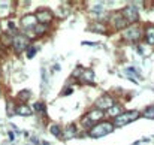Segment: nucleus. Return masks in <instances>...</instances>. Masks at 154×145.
Returning a JSON list of instances; mask_svg holds the SVG:
<instances>
[{
	"label": "nucleus",
	"mask_w": 154,
	"mask_h": 145,
	"mask_svg": "<svg viewBox=\"0 0 154 145\" xmlns=\"http://www.w3.org/2000/svg\"><path fill=\"white\" fill-rule=\"evenodd\" d=\"M33 109H35L36 112H45V105L41 103V102H36V103L33 105Z\"/></svg>",
	"instance_id": "6ab92c4d"
},
{
	"label": "nucleus",
	"mask_w": 154,
	"mask_h": 145,
	"mask_svg": "<svg viewBox=\"0 0 154 145\" xmlns=\"http://www.w3.org/2000/svg\"><path fill=\"white\" fill-rule=\"evenodd\" d=\"M29 96H30V91H29V90H27V91L24 90V91H21V93L18 94V97H29Z\"/></svg>",
	"instance_id": "393cba45"
},
{
	"label": "nucleus",
	"mask_w": 154,
	"mask_h": 145,
	"mask_svg": "<svg viewBox=\"0 0 154 145\" xmlns=\"http://www.w3.org/2000/svg\"><path fill=\"white\" fill-rule=\"evenodd\" d=\"M75 133H76V127H75L73 124L67 126L66 130H64V139H70V138H73Z\"/></svg>",
	"instance_id": "2eb2a0df"
},
{
	"label": "nucleus",
	"mask_w": 154,
	"mask_h": 145,
	"mask_svg": "<svg viewBox=\"0 0 154 145\" xmlns=\"http://www.w3.org/2000/svg\"><path fill=\"white\" fill-rule=\"evenodd\" d=\"M103 115H105V112H102L100 109H93V111H90L87 115H85V118L82 120V126L84 127H90V124L91 123H97L99 120H102Z\"/></svg>",
	"instance_id": "39448f33"
},
{
	"label": "nucleus",
	"mask_w": 154,
	"mask_h": 145,
	"mask_svg": "<svg viewBox=\"0 0 154 145\" xmlns=\"http://www.w3.org/2000/svg\"><path fill=\"white\" fill-rule=\"evenodd\" d=\"M35 54H36V48H35V47H30L29 51H27V57H29V58H33Z\"/></svg>",
	"instance_id": "4be33fe9"
},
{
	"label": "nucleus",
	"mask_w": 154,
	"mask_h": 145,
	"mask_svg": "<svg viewBox=\"0 0 154 145\" xmlns=\"http://www.w3.org/2000/svg\"><path fill=\"white\" fill-rule=\"evenodd\" d=\"M79 79L84 84H94V72L91 69H84L82 75L79 76Z\"/></svg>",
	"instance_id": "1a4fd4ad"
},
{
	"label": "nucleus",
	"mask_w": 154,
	"mask_h": 145,
	"mask_svg": "<svg viewBox=\"0 0 154 145\" xmlns=\"http://www.w3.org/2000/svg\"><path fill=\"white\" fill-rule=\"evenodd\" d=\"M121 36H123V39H126V41H129V42H136V41H139V38H141V29H139L138 26L127 27V29L123 30Z\"/></svg>",
	"instance_id": "20e7f679"
},
{
	"label": "nucleus",
	"mask_w": 154,
	"mask_h": 145,
	"mask_svg": "<svg viewBox=\"0 0 154 145\" xmlns=\"http://www.w3.org/2000/svg\"><path fill=\"white\" fill-rule=\"evenodd\" d=\"M123 17L126 18L127 23H136L139 20V12H138V9L133 5H127L123 9Z\"/></svg>",
	"instance_id": "423d86ee"
},
{
	"label": "nucleus",
	"mask_w": 154,
	"mask_h": 145,
	"mask_svg": "<svg viewBox=\"0 0 154 145\" xmlns=\"http://www.w3.org/2000/svg\"><path fill=\"white\" fill-rule=\"evenodd\" d=\"M139 115H141V114H139L138 111H126V112H123L121 115H118V117L114 120V126L121 127V126L130 124L132 121L138 120V118H139Z\"/></svg>",
	"instance_id": "f03ea898"
},
{
	"label": "nucleus",
	"mask_w": 154,
	"mask_h": 145,
	"mask_svg": "<svg viewBox=\"0 0 154 145\" xmlns=\"http://www.w3.org/2000/svg\"><path fill=\"white\" fill-rule=\"evenodd\" d=\"M114 124L109 121H103V123H97L96 126H93L90 129V136L91 138H103L106 135H109L114 130Z\"/></svg>",
	"instance_id": "f257e3e1"
},
{
	"label": "nucleus",
	"mask_w": 154,
	"mask_h": 145,
	"mask_svg": "<svg viewBox=\"0 0 154 145\" xmlns=\"http://www.w3.org/2000/svg\"><path fill=\"white\" fill-rule=\"evenodd\" d=\"M91 27H93V29H91L93 32H100V33H105V30H103V29H105V26H103V24H93Z\"/></svg>",
	"instance_id": "412c9836"
},
{
	"label": "nucleus",
	"mask_w": 154,
	"mask_h": 145,
	"mask_svg": "<svg viewBox=\"0 0 154 145\" xmlns=\"http://www.w3.org/2000/svg\"><path fill=\"white\" fill-rule=\"evenodd\" d=\"M142 115H144L145 118H148V120H154V106L145 108V111L142 112Z\"/></svg>",
	"instance_id": "a211bd4d"
},
{
	"label": "nucleus",
	"mask_w": 154,
	"mask_h": 145,
	"mask_svg": "<svg viewBox=\"0 0 154 145\" xmlns=\"http://www.w3.org/2000/svg\"><path fill=\"white\" fill-rule=\"evenodd\" d=\"M114 105H115V102L112 100V97L108 96V94H105V96H102L100 99L96 100V106H97V109H100V111H108V109L112 108Z\"/></svg>",
	"instance_id": "6e6552de"
},
{
	"label": "nucleus",
	"mask_w": 154,
	"mask_h": 145,
	"mask_svg": "<svg viewBox=\"0 0 154 145\" xmlns=\"http://www.w3.org/2000/svg\"><path fill=\"white\" fill-rule=\"evenodd\" d=\"M50 132H51L54 136H57V138H60L61 133H63V130H61V127H60L58 124H51V126H50Z\"/></svg>",
	"instance_id": "f3484780"
},
{
	"label": "nucleus",
	"mask_w": 154,
	"mask_h": 145,
	"mask_svg": "<svg viewBox=\"0 0 154 145\" xmlns=\"http://www.w3.org/2000/svg\"><path fill=\"white\" fill-rule=\"evenodd\" d=\"M17 114L21 115V117H30L33 112H32V109H30L27 105H21V106L17 108Z\"/></svg>",
	"instance_id": "ddd939ff"
},
{
	"label": "nucleus",
	"mask_w": 154,
	"mask_h": 145,
	"mask_svg": "<svg viewBox=\"0 0 154 145\" xmlns=\"http://www.w3.org/2000/svg\"><path fill=\"white\" fill-rule=\"evenodd\" d=\"M126 72H127V73H132V75H135V76H138V78L141 79V76H139V73H138V72H136V70H135L133 67H127V69H126Z\"/></svg>",
	"instance_id": "b1692460"
},
{
	"label": "nucleus",
	"mask_w": 154,
	"mask_h": 145,
	"mask_svg": "<svg viewBox=\"0 0 154 145\" xmlns=\"http://www.w3.org/2000/svg\"><path fill=\"white\" fill-rule=\"evenodd\" d=\"M9 138H11V139H14V138H15V135H14L12 132H9Z\"/></svg>",
	"instance_id": "bb28decb"
},
{
	"label": "nucleus",
	"mask_w": 154,
	"mask_h": 145,
	"mask_svg": "<svg viewBox=\"0 0 154 145\" xmlns=\"http://www.w3.org/2000/svg\"><path fill=\"white\" fill-rule=\"evenodd\" d=\"M145 38H147V42H148L150 45H154V26L147 27V30H145Z\"/></svg>",
	"instance_id": "4468645a"
},
{
	"label": "nucleus",
	"mask_w": 154,
	"mask_h": 145,
	"mask_svg": "<svg viewBox=\"0 0 154 145\" xmlns=\"http://www.w3.org/2000/svg\"><path fill=\"white\" fill-rule=\"evenodd\" d=\"M21 24H23L26 29H35V26L38 24V20H36L35 15H26V17H23Z\"/></svg>",
	"instance_id": "9d476101"
},
{
	"label": "nucleus",
	"mask_w": 154,
	"mask_h": 145,
	"mask_svg": "<svg viewBox=\"0 0 154 145\" xmlns=\"http://www.w3.org/2000/svg\"><path fill=\"white\" fill-rule=\"evenodd\" d=\"M8 26H9V32L11 33H17V29H15V23L14 21H9Z\"/></svg>",
	"instance_id": "5701e85b"
},
{
	"label": "nucleus",
	"mask_w": 154,
	"mask_h": 145,
	"mask_svg": "<svg viewBox=\"0 0 154 145\" xmlns=\"http://www.w3.org/2000/svg\"><path fill=\"white\" fill-rule=\"evenodd\" d=\"M72 93V88H69V90H66V91H63V94L66 96V94H70Z\"/></svg>",
	"instance_id": "a878e982"
},
{
	"label": "nucleus",
	"mask_w": 154,
	"mask_h": 145,
	"mask_svg": "<svg viewBox=\"0 0 154 145\" xmlns=\"http://www.w3.org/2000/svg\"><path fill=\"white\" fill-rule=\"evenodd\" d=\"M106 114H108V115H111V117H114V118H117L118 115H121V114H123V106L115 103L112 108H109V109H108V112H106Z\"/></svg>",
	"instance_id": "f8f14e48"
},
{
	"label": "nucleus",
	"mask_w": 154,
	"mask_h": 145,
	"mask_svg": "<svg viewBox=\"0 0 154 145\" xmlns=\"http://www.w3.org/2000/svg\"><path fill=\"white\" fill-rule=\"evenodd\" d=\"M82 72H84V67L82 66H78L73 72H72V76H75V78H79L81 75H82Z\"/></svg>",
	"instance_id": "aec40b11"
},
{
	"label": "nucleus",
	"mask_w": 154,
	"mask_h": 145,
	"mask_svg": "<svg viewBox=\"0 0 154 145\" xmlns=\"http://www.w3.org/2000/svg\"><path fill=\"white\" fill-rule=\"evenodd\" d=\"M33 30H35V33H36V36H42L44 33H47V30H48V27H47L45 24H39V23H38V24L35 26V29H33Z\"/></svg>",
	"instance_id": "dca6fc26"
},
{
	"label": "nucleus",
	"mask_w": 154,
	"mask_h": 145,
	"mask_svg": "<svg viewBox=\"0 0 154 145\" xmlns=\"http://www.w3.org/2000/svg\"><path fill=\"white\" fill-rule=\"evenodd\" d=\"M12 45H14V48L17 52H21V51H24V49L29 48V45H30V39L26 36V35H15L14 36V39H12Z\"/></svg>",
	"instance_id": "7ed1b4c3"
},
{
	"label": "nucleus",
	"mask_w": 154,
	"mask_h": 145,
	"mask_svg": "<svg viewBox=\"0 0 154 145\" xmlns=\"http://www.w3.org/2000/svg\"><path fill=\"white\" fill-rule=\"evenodd\" d=\"M35 17H36V20H38L39 24H45V26H47L52 20V12L50 9H47V8H41V9L36 11Z\"/></svg>",
	"instance_id": "0eeeda50"
},
{
	"label": "nucleus",
	"mask_w": 154,
	"mask_h": 145,
	"mask_svg": "<svg viewBox=\"0 0 154 145\" xmlns=\"http://www.w3.org/2000/svg\"><path fill=\"white\" fill-rule=\"evenodd\" d=\"M127 24L129 23L126 21V18L123 17V14H118V15L114 17V26H115V29H124Z\"/></svg>",
	"instance_id": "9b49d317"
}]
</instances>
